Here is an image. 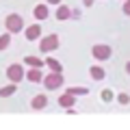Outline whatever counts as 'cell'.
<instances>
[{"label": "cell", "mask_w": 130, "mask_h": 130, "mask_svg": "<svg viewBox=\"0 0 130 130\" xmlns=\"http://www.w3.org/2000/svg\"><path fill=\"white\" fill-rule=\"evenodd\" d=\"M65 83L63 78V72H48V76H43L41 85L48 89V91H54V89H61Z\"/></svg>", "instance_id": "6da1fadb"}, {"label": "cell", "mask_w": 130, "mask_h": 130, "mask_svg": "<svg viewBox=\"0 0 130 130\" xmlns=\"http://www.w3.org/2000/svg\"><path fill=\"white\" fill-rule=\"evenodd\" d=\"M5 28H7V32H11V35H18V32H22L26 26H24L22 15L11 13V15H7V20H5Z\"/></svg>", "instance_id": "7a4b0ae2"}, {"label": "cell", "mask_w": 130, "mask_h": 130, "mask_svg": "<svg viewBox=\"0 0 130 130\" xmlns=\"http://www.w3.org/2000/svg\"><path fill=\"white\" fill-rule=\"evenodd\" d=\"M39 50L43 54H50V52L59 50V35H46V37L39 39Z\"/></svg>", "instance_id": "3957f363"}, {"label": "cell", "mask_w": 130, "mask_h": 130, "mask_svg": "<svg viewBox=\"0 0 130 130\" xmlns=\"http://www.w3.org/2000/svg\"><path fill=\"white\" fill-rule=\"evenodd\" d=\"M91 54H93L95 61H108L111 54H113V50H111V46H106V43H95V46L91 48Z\"/></svg>", "instance_id": "277c9868"}, {"label": "cell", "mask_w": 130, "mask_h": 130, "mask_svg": "<svg viewBox=\"0 0 130 130\" xmlns=\"http://www.w3.org/2000/svg\"><path fill=\"white\" fill-rule=\"evenodd\" d=\"M24 76H26V72H24V67H22L20 63H13V65L7 67V78H9L11 83L18 85L20 80H24Z\"/></svg>", "instance_id": "5b68a950"}, {"label": "cell", "mask_w": 130, "mask_h": 130, "mask_svg": "<svg viewBox=\"0 0 130 130\" xmlns=\"http://www.w3.org/2000/svg\"><path fill=\"white\" fill-rule=\"evenodd\" d=\"M24 37H26L28 41H39V39H41V26H39V24L26 26L24 28Z\"/></svg>", "instance_id": "8992f818"}, {"label": "cell", "mask_w": 130, "mask_h": 130, "mask_svg": "<svg viewBox=\"0 0 130 130\" xmlns=\"http://www.w3.org/2000/svg\"><path fill=\"white\" fill-rule=\"evenodd\" d=\"M46 106H48V95H43V93H39V95H35L30 100V108L32 111H43Z\"/></svg>", "instance_id": "52a82bcc"}, {"label": "cell", "mask_w": 130, "mask_h": 130, "mask_svg": "<svg viewBox=\"0 0 130 130\" xmlns=\"http://www.w3.org/2000/svg\"><path fill=\"white\" fill-rule=\"evenodd\" d=\"M24 78H26L28 83H41V80H43V74H41L39 67H28V72H26Z\"/></svg>", "instance_id": "ba28073f"}, {"label": "cell", "mask_w": 130, "mask_h": 130, "mask_svg": "<svg viewBox=\"0 0 130 130\" xmlns=\"http://www.w3.org/2000/svg\"><path fill=\"white\" fill-rule=\"evenodd\" d=\"M32 15H35V20L43 22V20H48V15H50V9H48V5H37L32 9Z\"/></svg>", "instance_id": "9c48e42d"}, {"label": "cell", "mask_w": 130, "mask_h": 130, "mask_svg": "<svg viewBox=\"0 0 130 130\" xmlns=\"http://www.w3.org/2000/svg\"><path fill=\"white\" fill-rule=\"evenodd\" d=\"M74 104H76V95H72L67 91L59 98V106H63V108H74Z\"/></svg>", "instance_id": "30bf717a"}, {"label": "cell", "mask_w": 130, "mask_h": 130, "mask_svg": "<svg viewBox=\"0 0 130 130\" xmlns=\"http://www.w3.org/2000/svg\"><path fill=\"white\" fill-rule=\"evenodd\" d=\"M56 20H61V22H63V20H70L72 15H74V11L70 9V7H65V5H59V9H56Z\"/></svg>", "instance_id": "8fae6325"}, {"label": "cell", "mask_w": 130, "mask_h": 130, "mask_svg": "<svg viewBox=\"0 0 130 130\" xmlns=\"http://www.w3.org/2000/svg\"><path fill=\"white\" fill-rule=\"evenodd\" d=\"M43 63L48 65V70L50 72H63V65H61V61H56V59H52V56H48Z\"/></svg>", "instance_id": "7c38bea8"}, {"label": "cell", "mask_w": 130, "mask_h": 130, "mask_svg": "<svg viewBox=\"0 0 130 130\" xmlns=\"http://www.w3.org/2000/svg\"><path fill=\"white\" fill-rule=\"evenodd\" d=\"M89 76H91L93 80H104V76H106V74H104V70L100 67V65H93L91 70H89Z\"/></svg>", "instance_id": "4fadbf2b"}, {"label": "cell", "mask_w": 130, "mask_h": 130, "mask_svg": "<svg viewBox=\"0 0 130 130\" xmlns=\"http://www.w3.org/2000/svg\"><path fill=\"white\" fill-rule=\"evenodd\" d=\"M24 63H26L28 67H39V70H41L43 65H46L41 59H37V56H26V59H24Z\"/></svg>", "instance_id": "5bb4252c"}, {"label": "cell", "mask_w": 130, "mask_h": 130, "mask_svg": "<svg viewBox=\"0 0 130 130\" xmlns=\"http://www.w3.org/2000/svg\"><path fill=\"white\" fill-rule=\"evenodd\" d=\"M15 91H18V85H15V83H11V85H7V87H2V89H0V98H9V95H13Z\"/></svg>", "instance_id": "9a60e30c"}, {"label": "cell", "mask_w": 130, "mask_h": 130, "mask_svg": "<svg viewBox=\"0 0 130 130\" xmlns=\"http://www.w3.org/2000/svg\"><path fill=\"white\" fill-rule=\"evenodd\" d=\"M11 46V32H5V35H0V50H7Z\"/></svg>", "instance_id": "2e32d148"}, {"label": "cell", "mask_w": 130, "mask_h": 130, "mask_svg": "<svg viewBox=\"0 0 130 130\" xmlns=\"http://www.w3.org/2000/svg\"><path fill=\"white\" fill-rule=\"evenodd\" d=\"M67 93H72V95H87L89 89L87 87H70V89H67Z\"/></svg>", "instance_id": "e0dca14e"}, {"label": "cell", "mask_w": 130, "mask_h": 130, "mask_svg": "<svg viewBox=\"0 0 130 130\" xmlns=\"http://www.w3.org/2000/svg\"><path fill=\"white\" fill-rule=\"evenodd\" d=\"M117 102H119V104H128L130 102V95H128V93H119V95H117Z\"/></svg>", "instance_id": "ac0fdd59"}, {"label": "cell", "mask_w": 130, "mask_h": 130, "mask_svg": "<svg viewBox=\"0 0 130 130\" xmlns=\"http://www.w3.org/2000/svg\"><path fill=\"white\" fill-rule=\"evenodd\" d=\"M102 100H104V102H111V100H113V91H111V89H104V91H102Z\"/></svg>", "instance_id": "d6986e66"}, {"label": "cell", "mask_w": 130, "mask_h": 130, "mask_svg": "<svg viewBox=\"0 0 130 130\" xmlns=\"http://www.w3.org/2000/svg\"><path fill=\"white\" fill-rule=\"evenodd\" d=\"M121 11H124L126 15H130V0H124V7H121Z\"/></svg>", "instance_id": "ffe728a7"}, {"label": "cell", "mask_w": 130, "mask_h": 130, "mask_svg": "<svg viewBox=\"0 0 130 130\" xmlns=\"http://www.w3.org/2000/svg\"><path fill=\"white\" fill-rule=\"evenodd\" d=\"M46 5H48V7H50V5H56V7H59L61 0H46Z\"/></svg>", "instance_id": "44dd1931"}, {"label": "cell", "mask_w": 130, "mask_h": 130, "mask_svg": "<svg viewBox=\"0 0 130 130\" xmlns=\"http://www.w3.org/2000/svg\"><path fill=\"white\" fill-rule=\"evenodd\" d=\"M83 5H85V7H91V5H93V0H83Z\"/></svg>", "instance_id": "7402d4cb"}, {"label": "cell", "mask_w": 130, "mask_h": 130, "mask_svg": "<svg viewBox=\"0 0 130 130\" xmlns=\"http://www.w3.org/2000/svg\"><path fill=\"white\" fill-rule=\"evenodd\" d=\"M126 72H128V74H130V61H128V63H126Z\"/></svg>", "instance_id": "603a6c76"}]
</instances>
